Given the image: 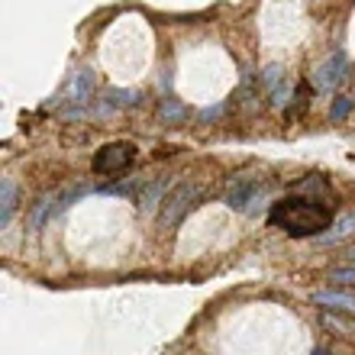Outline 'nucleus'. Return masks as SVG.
<instances>
[{"label": "nucleus", "mask_w": 355, "mask_h": 355, "mask_svg": "<svg viewBox=\"0 0 355 355\" xmlns=\"http://www.w3.org/2000/svg\"><path fill=\"white\" fill-rule=\"evenodd\" d=\"M271 101H275V107H284V103L291 101V85H288V78L281 81L275 91H271Z\"/></svg>", "instance_id": "nucleus-14"}, {"label": "nucleus", "mask_w": 355, "mask_h": 355, "mask_svg": "<svg viewBox=\"0 0 355 355\" xmlns=\"http://www.w3.org/2000/svg\"><path fill=\"white\" fill-rule=\"evenodd\" d=\"M313 355H329V352H327V349H317V352H313Z\"/></svg>", "instance_id": "nucleus-19"}, {"label": "nucleus", "mask_w": 355, "mask_h": 355, "mask_svg": "<svg viewBox=\"0 0 355 355\" xmlns=\"http://www.w3.org/2000/svg\"><path fill=\"white\" fill-rule=\"evenodd\" d=\"M259 194H262L259 181H252V178H239V181L230 187V194H226V204L233 207V210H245V214H249Z\"/></svg>", "instance_id": "nucleus-5"}, {"label": "nucleus", "mask_w": 355, "mask_h": 355, "mask_svg": "<svg viewBox=\"0 0 355 355\" xmlns=\"http://www.w3.org/2000/svg\"><path fill=\"white\" fill-rule=\"evenodd\" d=\"M136 159V146L132 142H107L103 149H97L91 168L97 175H116V171H126Z\"/></svg>", "instance_id": "nucleus-2"}, {"label": "nucleus", "mask_w": 355, "mask_h": 355, "mask_svg": "<svg viewBox=\"0 0 355 355\" xmlns=\"http://www.w3.org/2000/svg\"><path fill=\"white\" fill-rule=\"evenodd\" d=\"M197 197H200V187L197 184H181L175 191V194L165 200V214H162V226L165 230H171V226H178L181 220H184L191 210H194Z\"/></svg>", "instance_id": "nucleus-4"}, {"label": "nucleus", "mask_w": 355, "mask_h": 355, "mask_svg": "<svg viewBox=\"0 0 355 355\" xmlns=\"http://www.w3.org/2000/svg\"><path fill=\"white\" fill-rule=\"evenodd\" d=\"M184 116V103L181 101H165L162 103V120H181Z\"/></svg>", "instance_id": "nucleus-13"}, {"label": "nucleus", "mask_w": 355, "mask_h": 355, "mask_svg": "<svg viewBox=\"0 0 355 355\" xmlns=\"http://www.w3.org/2000/svg\"><path fill=\"white\" fill-rule=\"evenodd\" d=\"M13 207H17V184H13V178H3L0 181V223L3 226L10 223Z\"/></svg>", "instance_id": "nucleus-9"}, {"label": "nucleus", "mask_w": 355, "mask_h": 355, "mask_svg": "<svg viewBox=\"0 0 355 355\" xmlns=\"http://www.w3.org/2000/svg\"><path fill=\"white\" fill-rule=\"evenodd\" d=\"M110 97H113L116 103H120V107H130V103L139 101V91H113Z\"/></svg>", "instance_id": "nucleus-16"}, {"label": "nucleus", "mask_w": 355, "mask_h": 355, "mask_svg": "<svg viewBox=\"0 0 355 355\" xmlns=\"http://www.w3.org/2000/svg\"><path fill=\"white\" fill-rule=\"evenodd\" d=\"M352 107H355L352 97H336L333 107H329V116H333V120H346L349 113H352Z\"/></svg>", "instance_id": "nucleus-11"}, {"label": "nucleus", "mask_w": 355, "mask_h": 355, "mask_svg": "<svg viewBox=\"0 0 355 355\" xmlns=\"http://www.w3.org/2000/svg\"><path fill=\"white\" fill-rule=\"evenodd\" d=\"M346 75H349V58L343 55V52H329V55L313 68V87L329 94L346 81Z\"/></svg>", "instance_id": "nucleus-3"}, {"label": "nucleus", "mask_w": 355, "mask_h": 355, "mask_svg": "<svg viewBox=\"0 0 355 355\" xmlns=\"http://www.w3.org/2000/svg\"><path fill=\"white\" fill-rule=\"evenodd\" d=\"M352 233H355V214H343L336 223L329 226L323 236H317V239L323 245H333V243H343V239H349Z\"/></svg>", "instance_id": "nucleus-8"}, {"label": "nucleus", "mask_w": 355, "mask_h": 355, "mask_svg": "<svg viewBox=\"0 0 355 355\" xmlns=\"http://www.w3.org/2000/svg\"><path fill=\"white\" fill-rule=\"evenodd\" d=\"M94 94V75L91 71H75V75L68 78V101L71 103H87Z\"/></svg>", "instance_id": "nucleus-7"}, {"label": "nucleus", "mask_w": 355, "mask_h": 355, "mask_svg": "<svg viewBox=\"0 0 355 355\" xmlns=\"http://www.w3.org/2000/svg\"><path fill=\"white\" fill-rule=\"evenodd\" d=\"M329 281H333V284H336V281L339 284H355V265L352 268H336L333 275H329Z\"/></svg>", "instance_id": "nucleus-15"}, {"label": "nucleus", "mask_w": 355, "mask_h": 355, "mask_svg": "<svg viewBox=\"0 0 355 355\" xmlns=\"http://www.w3.org/2000/svg\"><path fill=\"white\" fill-rule=\"evenodd\" d=\"M223 103H214V107H204V110H200V120L204 123H214V120H220V116H223Z\"/></svg>", "instance_id": "nucleus-17"}, {"label": "nucleus", "mask_w": 355, "mask_h": 355, "mask_svg": "<svg viewBox=\"0 0 355 355\" xmlns=\"http://www.w3.org/2000/svg\"><path fill=\"white\" fill-rule=\"evenodd\" d=\"M165 187H168V181H165V178H162L159 184H149V191L142 194V210H146V214H152V210L162 204V194H165Z\"/></svg>", "instance_id": "nucleus-10"}, {"label": "nucleus", "mask_w": 355, "mask_h": 355, "mask_svg": "<svg viewBox=\"0 0 355 355\" xmlns=\"http://www.w3.org/2000/svg\"><path fill=\"white\" fill-rule=\"evenodd\" d=\"M313 304L327 310H336V313H352L355 317V294L352 291H339V288H327L313 294Z\"/></svg>", "instance_id": "nucleus-6"}, {"label": "nucleus", "mask_w": 355, "mask_h": 355, "mask_svg": "<svg viewBox=\"0 0 355 355\" xmlns=\"http://www.w3.org/2000/svg\"><path fill=\"white\" fill-rule=\"evenodd\" d=\"M271 223L281 226V230H288L291 236H323V230L333 226V216H329L327 207L313 204V200L291 197V200L275 204Z\"/></svg>", "instance_id": "nucleus-1"}, {"label": "nucleus", "mask_w": 355, "mask_h": 355, "mask_svg": "<svg viewBox=\"0 0 355 355\" xmlns=\"http://www.w3.org/2000/svg\"><path fill=\"white\" fill-rule=\"evenodd\" d=\"M346 259H349V262L355 265V249H349V252H346Z\"/></svg>", "instance_id": "nucleus-18"}, {"label": "nucleus", "mask_w": 355, "mask_h": 355, "mask_svg": "<svg viewBox=\"0 0 355 355\" xmlns=\"http://www.w3.org/2000/svg\"><path fill=\"white\" fill-rule=\"evenodd\" d=\"M281 81H284V68H281V65H268V68L262 71V85L268 87V91H275Z\"/></svg>", "instance_id": "nucleus-12"}]
</instances>
